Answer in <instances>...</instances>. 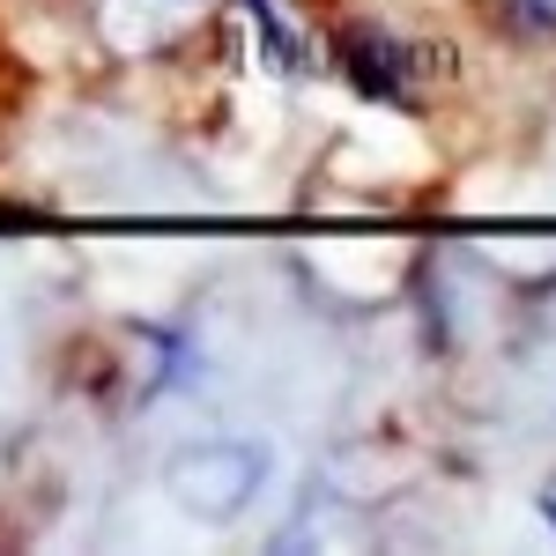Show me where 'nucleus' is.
<instances>
[{
    "label": "nucleus",
    "mask_w": 556,
    "mask_h": 556,
    "mask_svg": "<svg viewBox=\"0 0 556 556\" xmlns=\"http://www.w3.org/2000/svg\"><path fill=\"white\" fill-rule=\"evenodd\" d=\"M260 482H267V445H253V438H193V445H178L164 460L172 505L208 519V527L245 513L260 497Z\"/></svg>",
    "instance_id": "nucleus-1"
},
{
    "label": "nucleus",
    "mask_w": 556,
    "mask_h": 556,
    "mask_svg": "<svg viewBox=\"0 0 556 556\" xmlns=\"http://www.w3.org/2000/svg\"><path fill=\"white\" fill-rule=\"evenodd\" d=\"M542 513H549V527H556V490H549V497H542Z\"/></svg>",
    "instance_id": "nucleus-3"
},
{
    "label": "nucleus",
    "mask_w": 556,
    "mask_h": 556,
    "mask_svg": "<svg viewBox=\"0 0 556 556\" xmlns=\"http://www.w3.org/2000/svg\"><path fill=\"white\" fill-rule=\"evenodd\" d=\"M104 15H112L119 45H164L193 15H208V0H104Z\"/></svg>",
    "instance_id": "nucleus-2"
}]
</instances>
